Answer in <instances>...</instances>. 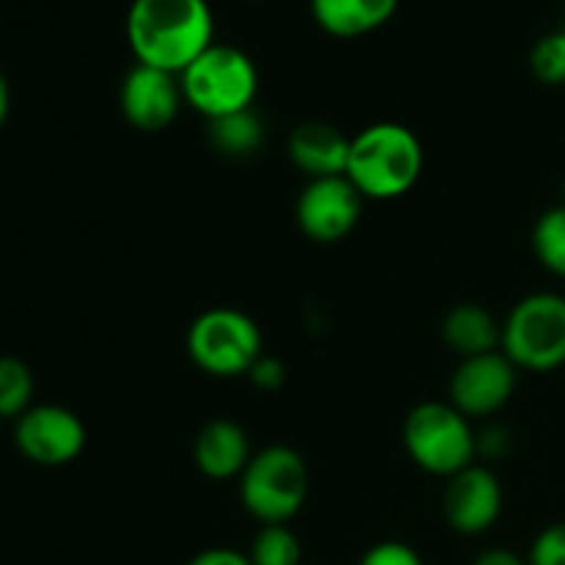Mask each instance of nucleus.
Here are the masks:
<instances>
[{
  "mask_svg": "<svg viewBox=\"0 0 565 565\" xmlns=\"http://www.w3.org/2000/svg\"><path fill=\"white\" fill-rule=\"evenodd\" d=\"M188 356L196 367L218 379L248 375L254 362L263 356V334L241 309H207L188 329Z\"/></svg>",
  "mask_w": 565,
  "mask_h": 565,
  "instance_id": "7",
  "label": "nucleus"
},
{
  "mask_svg": "<svg viewBox=\"0 0 565 565\" xmlns=\"http://www.w3.org/2000/svg\"><path fill=\"white\" fill-rule=\"evenodd\" d=\"M502 353L516 370L552 373L565 364V296L533 292L502 323Z\"/></svg>",
  "mask_w": 565,
  "mask_h": 565,
  "instance_id": "6",
  "label": "nucleus"
},
{
  "mask_svg": "<svg viewBox=\"0 0 565 565\" xmlns=\"http://www.w3.org/2000/svg\"><path fill=\"white\" fill-rule=\"evenodd\" d=\"M445 519L456 533L483 535L502 513V486L491 469L472 463L447 478Z\"/></svg>",
  "mask_w": 565,
  "mask_h": 565,
  "instance_id": "12",
  "label": "nucleus"
},
{
  "mask_svg": "<svg viewBox=\"0 0 565 565\" xmlns=\"http://www.w3.org/2000/svg\"><path fill=\"white\" fill-rule=\"evenodd\" d=\"M364 196L348 177L309 180L296 204V221L307 237L318 243H337L351 235L362 215Z\"/></svg>",
  "mask_w": 565,
  "mask_h": 565,
  "instance_id": "9",
  "label": "nucleus"
},
{
  "mask_svg": "<svg viewBox=\"0 0 565 565\" xmlns=\"http://www.w3.org/2000/svg\"><path fill=\"white\" fill-rule=\"evenodd\" d=\"M403 441L419 469L439 478H452L472 467L478 456V436L452 403H419L408 412Z\"/></svg>",
  "mask_w": 565,
  "mask_h": 565,
  "instance_id": "4",
  "label": "nucleus"
},
{
  "mask_svg": "<svg viewBox=\"0 0 565 565\" xmlns=\"http://www.w3.org/2000/svg\"><path fill=\"white\" fill-rule=\"evenodd\" d=\"M397 6L401 0H312V17L331 36L353 39L386 25Z\"/></svg>",
  "mask_w": 565,
  "mask_h": 565,
  "instance_id": "16",
  "label": "nucleus"
},
{
  "mask_svg": "<svg viewBox=\"0 0 565 565\" xmlns=\"http://www.w3.org/2000/svg\"><path fill=\"white\" fill-rule=\"evenodd\" d=\"M182 103L185 97H182L180 75H171V72L136 64L121 81V114L136 130H166L177 119Z\"/></svg>",
  "mask_w": 565,
  "mask_h": 565,
  "instance_id": "11",
  "label": "nucleus"
},
{
  "mask_svg": "<svg viewBox=\"0 0 565 565\" xmlns=\"http://www.w3.org/2000/svg\"><path fill=\"white\" fill-rule=\"evenodd\" d=\"M359 565H425L417 550H412L403 541H381V544L370 546Z\"/></svg>",
  "mask_w": 565,
  "mask_h": 565,
  "instance_id": "23",
  "label": "nucleus"
},
{
  "mask_svg": "<svg viewBox=\"0 0 565 565\" xmlns=\"http://www.w3.org/2000/svg\"><path fill=\"white\" fill-rule=\"evenodd\" d=\"M423 143L408 127L379 121L351 138L345 177L364 199H397L423 174Z\"/></svg>",
  "mask_w": 565,
  "mask_h": 565,
  "instance_id": "2",
  "label": "nucleus"
},
{
  "mask_svg": "<svg viewBox=\"0 0 565 565\" xmlns=\"http://www.w3.org/2000/svg\"><path fill=\"white\" fill-rule=\"evenodd\" d=\"M127 42L136 64L182 75L213 44L207 0H132Z\"/></svg>",
  "mask_w": 565,
  "mask_h": 565,
  "instance_id": "1",
  "label": "nucleus"
},
{
  "mask_svg": "<svg viewBox=\"0 0 565 565\" xmlns=\"http://www.w3.org/2000/svg\"><path fill=\"white\" fill-rule=\"evenodd\" d=\"M248 375H252L254 384L263 386V390H274V386H279L281 381H285V367H281L276 359L259 356L257 362H254V367L248 370Z\"/></svg>",
  "mask_w": 565,
  "mask_h": 565,
  "instance_id": "24",
  "label": "nucleus"
},
{
  "mask_svg": "<svg viewBox=\"0 0 565 565\" xmlns=\"http://www.w3.org/2000/svg\"><path fill=\"white\" fill-rule=\"evenodd\" d=\"M530 66H533V75L546 86L565 83V28L539 39L530 53Z\"/></svg>",
  "mask_w": 565,
  "mask_h": 565,
  "instance_id": "21",
  "label": "nucleus"
},
{
  "mask_svg": "<svg viewBox=\"0 0 565 565\" xmlns=\"http://www.w3.org/2000/svg\"><path fill=\"white\" fill-rule=\"evenodd\" d=\"M301 541L287 524H263L254 535L252 565H301Z\"/></svg>",
  "mask_w": 565,
  "mask_h": 565,
  "instance_id": "18",
  "label": "nucleus"
},
{
  "mask_svg": "<svg viewBox=\"0 0 565 565\" xmlns=\"http://www.w3.org/2000/svg\"><path fill=\"white\" fill-rule=\"evenodd\" d=\"M533 252L550 274L565 279V204L552 207L535 221Z\"/></svg>",
  "mask_w": 565,
  "mask_h": 565,
  "instance_id": "20",
  "label": "nucleus"
},
{
  "mask_svg": "<svg viewBox=\"0 0 565 565\" xmlns=\"http://www.w3.org/2000/svg\"><path fill=\"white\" fill-rule=\"evenodd\" d=\"M257 83V66L241 47L215 42L180 75L185 103L210 121L252 108Z\"/></svg>",
  "mask_w": 565,
  "mask_h": 565,
  "instance_id": "3",
  "label": "nucleus"
},
{
  "mask_svg": "<svg viewBox=\"0 0 565 565\" xmlns=\"http://www.w3.org/2000/svg\"><path fill=\"white\" fill-rule=\"evenodd\" d=\"M516 392V367L502 351L461 359L450 379V403L463 417H491Z\"/></svg>",
  "mask_w": 565,
  "mask_h": 565,
  "instance_id": "10",
  "label": "nucleus"
},
{
  "mask_svg": "<svg viewBox=\"0 0 565 565\" xmlns=\"http://www.w3.org/2000/svg\"><path fill=\"white\" fill-rule=\"evenodd\" d=\"M472 565H527V561H522V557L511 550H489L483 552V555L475 557Z\"/></svg>",
  "mask_w": 565,
  "mask_h": 565,
  "instance_id": "26",
  "label": "nucleus"
},
{
  "mask_svg": "<svg viewBox=\"0 0 565 565\" xmlns=\"http://www.w3.org/2000/svg\"><path fill=\"white\" fill-rule=\"evenodd\" d=\"M17 450L39 467H64L86 447L81 417L64 406H31L14 425Z\"/></svg>",
  "mask_w": 565,
  "mask_h": 565,
  "instance_id": "8",
  "label": "nucleus"
},
{
  "mask_svg": "<svg viewBox=\"0 0 565 565\" xmlns=\"http://www.w3.org/2000/svg\"><path fill=\"white\" fill-rule=\"evenodd\" d=\"M252 456L246 430L232 419H213L199 430L193 441V461L199 472L213 480L241 478Z\"/></svg>",
  "mask_w": 565,
  "mask_h": 565,
  "instance_id": "14",
  "label": "nucleus"
},
{
  "mask_svg": "<svg viewBox=\"0 0 565 565\" xmlns=\"http://www.w3.org/2000/svg\"><path fill=\"white\" fill-rule=\"evenodd\" d=\"M188 565H252L248 555L237 550H226V546H215V550L199 552Z\"/></svg>",
  "mask_w": 565,
  "mask_h": 565,
  "instance_id": "25",
  "label": "nucleus"
},
{
  "mask_svg": "<svg viewBox=\"0 0 565 565\" xmlns=\"http://www.w3.org/2000/svg\"><path fill=\"white\" fill-rule=\"evenodd\" d=\"M447 348L461 359L502 351V323L480 303H458L441 320Z\"/></svg>",
  "mask_w": 565,
  "mask_h": 565,
  "instance_id": "15",
  "label": "nucleus"
},
{
  "mask_svg": "<svg viewBox=\"0 0 565 565\" xmlns=\"http://www.w3.org/2000/svg\"><path fill=\"white\" fill-rule=\"evenodd\" d=\"M351 138L329 121H303L290 132V158L309 180L345 177Z\"/></svg>",
  "mask_w": 565,
  "mask_h": 565,
  "instance_id": "13",
  "label": "nucleus"
},
{
  "mask_svg": "<svg viewBox=\"0 0 565 565\" xmlns=\"http://www.w3.org/2000/svg\"><path fill=\"white\" fill-rule=\"evenodd\" d=\"M33 375L25 362L0 356V419H20L31 408Z\"/></svg>",
  "mask_w": 565,
  "mask_h": 565,
  "instance_id": "19",
  "label": "nucleus"
},
{
  "mask_svg": "<svg viewBox=\"0 0 565 565\" xmlns=\"http://www.w3.org/2000/svg\"><path fill=\"white\" fill-rule=\"evenodd\" d=\"M263 121L252 108L210 121V143L226 158H248L263 143Z\"/></svg>",
  "mask_w": 565,
  "mask_h": 565,
  "instance_id": "17",
  "label": "nucleus"
},
{
  "mask_svg": "<svg viewBox=\"0 0 565 565\" xmlns=\"http://www.w3.org/2000/svg\"><path fill=\"white\" fill-rule=\"evenodd\" d=\"M527 565H565V522L541 530L530 546Z\"/></svg>",
  "mask_w": 565,
  "mask_h": 565,
  "instance_id": "22",
  "label": "nucleus"
},
{
  "mask_svg": "<svg viewBox=\"0 0 565 565\" xmlns=\"http://www.w3.org/2000/svg\"><path fill=\"white\" fill-rule=\"evenodd\" d=\"M309 494L307 461L292 447L270 445L254 452L241 475V500L259 524H287Z\"/></svg>",
  "mask_w": 565,
  "mask_h": 565,
  "instance_id": "5",
  "label": "nucleus"
},
{
  "mask_svg": "<svg viewBox=\"0 0 565 565\" xmlns=\"http://www.w3.org/2000/svg\"><path fill=\"white\" fill-rule=\"evenodd\" d=\"M9 103H11V97H9V83H6V77L0 75V127H3L6 116H9Z\"/></svg>",
  "mask_w": 565,
  "mask_h": 565,
  "instance_id": "27",
  "label": "nucleus"
}]
</instances>
